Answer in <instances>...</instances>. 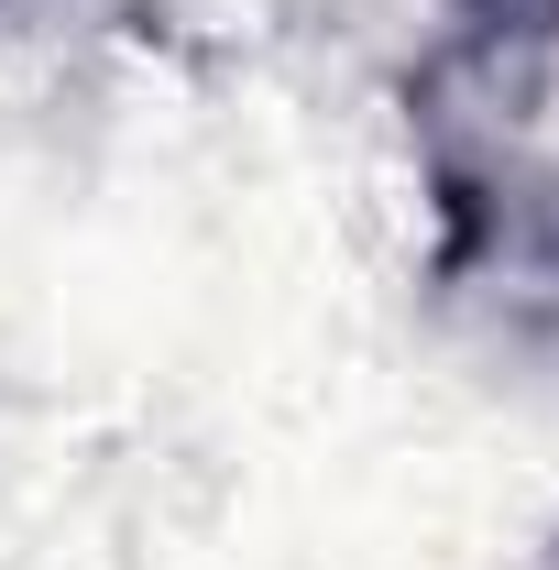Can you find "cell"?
Here are the masks:
<instances>
[{
    "instance_id": "cell-2",
    "label": "cell",
    "mask_w": 559,
    "mask_h": 570,
    "mask_svg": "<svg viewBox=\"0 0 559 570\" xmlns=\"http://www.w3.org/2000/svg\"><path fill=\"white\" fill-rule=\"evenodd\" d=\"M559 77V0H439L418 67H406V132H527Z\"/></svg>"
},
{
    "instance_id": "cell-3",
    "label": "cell",
    "mask_w": 559,
    "mask_h": 570,
    "mask_svg": "<svg viewBox=\"0 0 559 570\" xmlns=\"http://www.w3.org/2000/svg\"><path fill=\"white\" fill-rule=\"evenodd\" d=\"M538 570H559V549H549V560H538Z\"/></svg>"
},
{
    "instance_id": "cell-1",
    "label": "cell",
    "mask_w": 559,
    "mask_h": 570,
    "mask_svg": "<svg viewBox=\"0 0 559 570\" xmlns=\"http://www.w3.org/2000/svg\"><path fill=\"white\" fill-rule=\"evenodd\" d=\"M439 296H483L504 330L559 341V165L527 154V132H418Z\"/></svg>"
}]
</instances>
